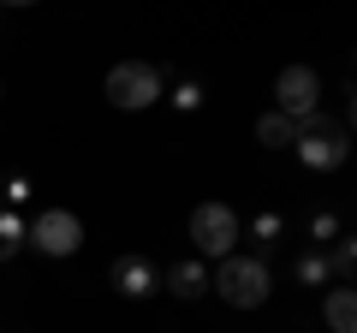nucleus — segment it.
Wrapping results in <instances>:
<instances>
[{"label": "nucleus", "mask_w": 357, "mask_h": 333, "mask_svg": "<svg viewBox=\"0 0 357 333\" xmlns=\"http://www.w3.org/2000/svg\"><path fill=\"white\" fill-rule=\"evenodd\" d=\"M191 244L208 262H227L232 250H238V215H232L227 203H197L191 208Z\"/></svg>", "instance_id": "f03ea898"}, {"label": "nucleus", "mask_w": 357, "mask_h": 333, "mask_svg": "<svg viewBox=\"0 0 357 333\" xmlns=\"http://www.w3.org/2000/svg\"><path fill=\"white\" fill-rule=\"evenodd\" d=\"M107 102L126 107V114H137V107L161 102V72H155V65H143V60L114 65V72H107Z\"/></svg>", "instance_id": "39448f33"}, {"label": "nucleus", "mask_w": 357, "mask_h": 333, "mask_svg": "<svg viewBox=\"0 0 357 333\" xmlns=\"http://www.w3.org/2000/svg\"><path fill=\"white\" fill-rule=\"evenodd\" d=\"M114 286H119L126 297H149L155 286H161V274H155L143 256H119V262H114Z\"/></svg>", "instance_id": "0eeeda50"}, {"label": "nucleus", "mask_w": 357, "mask_h": 333, "mask_svg": "<svg viewBox=\"0 0 357 333\" xmlns=\"http://www.w3.org/2000/svg\"><path fill=\"white\" fill-rule=\"evenodd\" d=\"M298 131H304V125H298V119H286V114H262V119H256V137H262L268 149H292Z\"/></svg>", "instance_id": "6e6552de"}, {"label": "nucleus", "mask_w": 357, "mask_h": 333, "mask_svg": "<svg viewBox=\"0 0 357 333\" xmlns=\"http://www.w3.org/2000/svg\"><path fill=\"white\" fill-rule=\"evenodd\" d=\"M274 238H280V215H256V244L274 250Z\"/></svg>", "instance_id": "4468645a"}, {"label": "nucleus", "mask_w": 357, "mask_h": 333, "mask_svg": "<svg viewBox=\"0 0 357 333\" xmlns=\"http://www.w3.org/2000/svg\"><path fill=\"white\" fill-rule=\"evenodd\" d=\"M208 286H215L232 309H262L268 292H274V274H268L262 256H227V262L215 268V280H208Z\"/></svg>", "instance_id": "f257e3e1"}, {"label": "nucleus", "mask_w": 357, "mask_h": 333, "mask_svg": "<svg viewBox=\"0 0 357 333\" xmlns=\"http://www.w3.org/2000/svg\"><path fill=\"white\" fill-rule=\"evenodd\" d=\"M6 203H13V208L30 203V179H6Z\"/></svg>", "instance_id": "f3484780"}, {"label": "nucleus", "mask_w": 357, "mask_h": 333, "mask_svg": "<svg viewBox=\"0 0 357 333\" xmlns=\"http://www.w3.org/2000/svg\"><path fill=\"white\" fill-rule=\"evenodd\" d=\"M298 161L304 166H316V173H333V166H345V155H351V143H345V131L340 125H328V119H304V131H298Z\"/></svg>", "instance_id": "20e7f679"}, {"label": "nucleus", "mask_w": 357, "mask_h": 333, "mask_svg": "<svg viewBox=\"0 0 357 333\" xmlns=\"http://www.w3.org/2000/svg\"><path fill=\"white\" fill-rule=\"evenodd\" d=\"M274 114L298 119V125L321 114V77L310 72V65H286V72L274 77Z\"/></svg>", "instance_id": "7ed1b4c3"}, {"label": "nucleus", "mask_w": 357, "mask_h": 333, "mask_svg": "<svg viewBox=\"0 0 357 333\" xmlns=\"http://www.w3.org/2000/svg\"><path fill=\"white\" fill-rule=\"evenodd\" d=\"M333 232H340V220H333V215H316V220H310V238H333Z\"/></svg>", "instance_id": "dca6fc26"}, {"label": "nucleus", "mask_w": 357, "mask_h": 333, "mask_svg": "<svg viewBox=\"0 0 357 333\" xmlns=\"http://www.w3.org/2000/svg\"><path fill=\"white\" fill-rule=\"evenodd\" d=\"M298 280H304V286H328L333 280L328 256H321V250H304V256H298Z\"/></svg>", "instance_id": "f8f14e48"}, {"label": "nucleus", "mask_w": 357, "mask_h": 333, "mask_svg": "<svg viewBox=\"0 0 357 333\" xmlns=\"http://www.w3.org/2000/svg\"><path fill=\"white\" fill-rule=\"evenodd\" d=\"M351 262H357V244H351V238H340V244H333V256H328V268L345 280V274H351Z\"/></svg>", "instance_id": "ddd939ff"}, {"label": "nucleus", "mask_w": 357, "mask_h": 333, "mask_svg": "<svg viewBox=\"0 0 357 333\" xmlns=\"http://www.w3.org/2000/svg\"><path fill=\"white\" fill-rule=\"evenodd\" d=\"M24 244H36L42 256H72L77 244H84V220H77L72 208H42V215L30 220Z\"/></svg>", "instance_id": "423d86ee"}, {"label": "nucleus", "mask_w": 357, "mask_h": 333, "mask_svg": "<svg viewBox=\"0 0 357 333\" xmlns=\"http://www.w3.org/2000/svg\"><path fill=\"white\" fill-rule=\"evenodd\" d=\"M167 292H178V297H203V292H208V268H203V262H178V268L167 274Z\"/></svg>", "instance_id": "1a4fd4ad"}, {"label": "nucleus", "mask_w": 357, "mask_h": 333, "mask_svg": "<svg viewBox=\"0 0 357 333\" xmlns=\"http://www.w3.org/2000/svg\"><path fill=\"white\" fill-rule=\"evenodd\" d=\"M24 232H30V220L18 208H0V262H13L24 250Z\"/></svg>", "instance_id": "9d476101"}, {"label": "nucleus", "mask_w": 357, "mask_h": 333, "mask_svg": "<svg viewBox=\"0 0 357 333\" xmlns=\"http://www.w3.org/2000/svg\"><path fill=\"white\" fill-rule=\"evenodd\" d=\"M173 107L197 114V107H203V84H178V90H173Z\"/></svg>", "instance_id": "2eb2a0df"}, {"label": "nucleus", "mask_w": 357, "mask_h": 333, "mask_svg": "<svg viewBox=\"0 0 357 333\" xmlns=\"http://www.w3.org/2000/svg\"><path fill=\"white\" fill-rule=\"evenodd\" d=\"M328 327H333V333H351V327H357V297H351V286H333V292H328Z\"/></svg>", "instance_id": "9b49d317"}]
</instances>
